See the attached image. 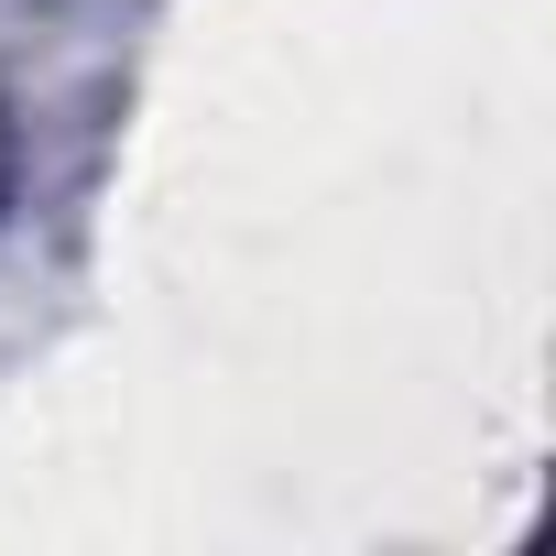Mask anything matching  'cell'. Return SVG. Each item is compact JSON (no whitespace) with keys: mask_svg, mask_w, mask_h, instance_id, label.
Listing matches in <instances>:
<instances>
[{"mask_svg":"<svg viewBox=\"0 0 556 556\" xmlns=\"http://www.w3.org/2000/svg\"><path fill=\"white\" fill-rule=\"evenodd\" d=\"M0 197H12V131H0Z\"/></svg>","mask_w":556,"mask_h":556,"instance_id":"6da1fadb","label":"cell"}]
</instances>
